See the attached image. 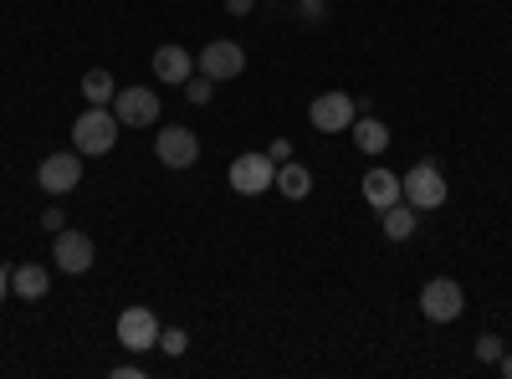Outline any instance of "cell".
Instances as JSON below:
<instances>
[{
  "instance_id": "cell-1",
  "label": "cell",
  "mask_w": 512,
  "mask_h": 379,
  "mask_svg": "<svg viewBox=\"0 0 512 379\" xmlns=\"http://www.w3.org/2000/svg\"><path fill=\"white\" fill-rule=\"evenodd\" d=\"M118 129H123V123L113 118V108H93L88 103V113H82L77 123H72V149L82 154V159H98V154H108L113 144H118Z\"/></svg>"
},
{
  "instance_id": "cell-2",
  "label": "cell",
  "mask_w": 512,
  "mask_h": 379,
  "mask_svg": "<svg viewBox=\"0 0 512 379\" xmlns=\"http://www.w3.org/2000/svg\"><path fill=\"white\" fill-rule=\"evenodd\" d=\"M226 180H231V190H236V195H262V190H272V185H277V159H272L267 149L236 154Z\"/></svg>"
},
{
  "instance_id": "cell-3",
  "label": "cell",
  "mask_w": 512,
  "mask_h": 379,
  "mask_svg": "<svg viewBox=\"0 0 512 379\" xmlns=\"http://www.w3.org/2000/svg\"><path fill=\"white\" fill-rule=\"evenodd\" d=\"M400 190H405V205H415V210H441L446 195H451L431 159H420L415 170H405V175H400Z\"/></svg>"
},
{
  "instance_id": "cell-4",
  "label": "cell",
  "mask_w": 512,
  "mask_h": 379,
  "mask_svg": "<svg viewBox=\"0 0 512 379\" xmlns=\"http://www.w3.org/2000/svg\"><path fill=\"white\" fill-rule=\"evenodd\" d=\"M461 308H466V292L456 277H431L420 287V313L431 323H451V318H461Z\"/></svg>"
},
{
  "instance_id": "cell-5",
  "label": "cell",
  "mask_w": 512,
  "mask_h": 379,
  "mask_svg": "<svg viewBox=\"0 0 512 379\" xmlns=\"http://www.w3.org/2000/svg\"><path fill=\"white\" fill-rule=\"evenodd\" d=\"M154 154L164 170H190V164L200 159V139L195 129H185V123H164L159 139H154Z\"/></svg>"
},
{
  "instance_id": "cell-6",
  "label": "cell",
  "mask_w": 512,
  "mask_h": 379,
  "mask_svg": "<svg viewBox=\"0 0 512 379\" xmlns=\"http://www.w3.org/2000/svg\"><path fill=\"white\" fill-rule=\"evenodd\" d=\"M308 118H313L318 134H349L354 118H359V108H354L349 93H318L313 108H308Z\"/></svg>"
},
{
  "instance_id": "cell-7",
  "label": "cell",
  "mask_w": 512,
  "mask_h": 379,
  "mask_svg": "<svg viewBox=\"0 0 512 379\" xmlns=\"http://www.w3.org/2000/svg\"><path fill=\"white\" fill-rule=\"evenodd\" d=\"M108 108L123 129H149V123H159V98L149 88H118Z\"/></svg>"
},
{
  "instance_id": "cell-8",
  "label": "cell",
  "mask_w": 512,
  "mask_h": 379,
  "mask_svg": "<svg viewBox=\"0 0 512 379\" xmlns=\"http://www.w3.org/2000/svg\"><path fill=\"white\" fill-rule=\"evenodd\" d=\"M77 180H82V154L77 149L47 154V159H41V170H36V185L47 195H67V190H77Z\"/></svg>"
},
{
  "instance_id": "cell-9",
  "label": "cell",
  "mask_w": 512,
  "mask_h": 379,
  "mask_svg": "<svg viewBox=\"0 0 512 379\" xmlns=\"http://www.w3.org/2000/svg\"><path fill=\"white\" fill-rule=\"evenodd\" d=\"M195 67L210 77V82H231L246 72V52L236 47V41H210V47L195 57Z\"/></svg>"
},
{
  "instance_id": "cell-10",
  "label": "cell",
  "mask_w": 512,
  "mask_h": 379,
  "mask_svg": "<svg viewBox=\"0 0 512 379\" xmlns=\"http://www.w3.org/2000/svg\"><path fill=\"white\" fill-rule=\"evenodd\" d=\"M118 344L128 354H144V349H159V318L149 308H128L118 318Z\"/></svg>"
},
{
  "instance_id": "cell-11",
  "label": "cell",
  "mask_w": 512,
  "mask_h": 379,
  "mask_svg": "<svg viewBox=\"0 0 512 379\" xmlns=\"http://www.w3.org/2000/svg\"><path fill=\"white\" fill-rule=\"evenodd\" d=\"M52 262L67 272V277H82L93 267V236H82V231H57V241H52Z\"/></svg>"
},
{
  "instance_id": "cell-12",
  "label": "cell",
  "mask_w": 512,
  "mask_h": 379,
  "mask_svg": "<svg viewBox=\"0 0 512 379\" xmlns=\"http://www.w3.org/2000/svg\"><path fill=\"white\" fill-rule=\"evenodd\" d=\"M154 77L169 82V88H185V82L195 77V57L180 47V41H164V47L154 52Z\"/></svg>"
},
{
  "instance_id": "cell-13",
  "label": "cell",
  "mask_w": 512,
  "mask_h": 379,
  "mask_svg": "<svg viewBox=\"0 0 512 379\" xmlns=\"http://www.w3.org/2000/svg\"><path fill=\"white\" fill-rule=\"evenodd\" d=\"M359 190H364V200H369L374 210H390L395 200H405V190H400V175H390L384 164H374V170L359 180Z\"/></svg>"
},
{
  "instance_id": "cell-14",
  "label": "cell",
  "mask_w": 512,
  "mask_h": 379,
  "mask_svg": "<svg viewBox=\"0 0 512 379\" xmlns=\"http://www.w3.org/2000/svg\"><path fill=\"white\" fill-rule=\"evenodd\" d=\"M47 287H52V272L41 267V262H26V267L11 272V292H16L21 303H41V298H47Z\"/></svg>"
},
{
  "instance_id": "cell-15",
  "label": "cell",
  "mask_w": 512,
  "mask_h": 379,
  "mask_svg": "<svg viewBox=\"0 0 512 379\" xmlns=\"http://www.w3.org/2000/svg\"><path fill=\"white\" fill-rule=\"evenodd\" d=\"M272 190H282L287 200H308L313 195V170L297 164V159H287V164H277V185Z\"/></svg>"
},
{
  "instance_id": "cell-16",
  "label": "cell",
  "mask_w": 512,
  "mask_h": 379,
  "mask_svg": "<svg viewBox=\"0 0 512 379\" xmlns=\"http://www.w3.org/2000/svg\"><path fill=\"white\" fill-rule=\"evenodd\" d=\"M415 221H420V210L405 205V200H395L390 210H379V226H384V236H390V241H410L415 236Z\"/></svg>"
},
{
  "instance_id": "cell-17",
  "label": "cell",
  "mask_w": 512,
  "mask_h": 379,
  "mask_svg": "<svg viewBox=\"0 0 512 379\" xmlns=\"http://www.w3.org/2000/svg\"><path fill=\"white\" fill-rule=\"evenodd\" d=\"M349 134H354V144H359L369 159H379L384 149H390V129H384L379 118H354V129H349Z\"/></svg>"
},
{
  "instance_id": "cell-18",
  "label": "cell",
  "mask_w": 512,
  "mask_h": 379,
  "mask_svg": "<svg viewBox=\"0 0 512 379\" xmlns=\"http://www.w3.org/2000/svg\"><path fill=\"white\" fill-rule=\"evenodd\" d=\"M113 93H118V82H113V72H108V67L82 72V98H88L93 108H108V103H113Z\"/></svg>"
},
{
  "instance_id": "cell-19",
  "label": "cell",
  "mask_w": 512,
  "mask_h": 379,
  "mask_svg": "<svg viewBox=\"0 0 512 379\" xmlns=\"http://www.w3.org/2000/svg\"><path fill=\"white\" fill-rule=\"evenodd\" d=\"M159 349H164L169 359H180V354L190 349V339H185V328H159Z\"/></svg>"
},
{
  "instance_id": "cell-20",
  "label": "cell",
  "mask_w": 512,
  "mask_h": 379,
  "mask_svg": "<svg viewBox=\"0 0 512 379\" xmlns=\"http://www.w3.org/2000/svg\"><path fill=\"white\" fill-rule=\"evenodd\" d=\"M210 93H216V82H210V77H205V72H200V77H190V82H185V98H190V103H210Z\"/></svg>"
},
{
  "instance_id": "cell-21",
  "label": "cell",
  "mask_w": 512,
  "mask_h": 379,
  "mask_svg": "<svg viewBox=\"0 0 512 379\" xmlns=\"http://www.w3.org/2000/svg\"><path fill=\"white\" fill-rule=\"evenodd\" d=\"M507 349H502V339H497V333H482V339H477V359L482 364H497Z\"/></svg>"
},
{
  "instance_id": "cell-22",
  "label": "cell",
  "mask_w": 512,
  "mask_h": 379,
  "mask_svg": "<svg viewBox=\"0 0 512 379\" xmlns=\"http://www.w3.org/2000/svg\"><path fill=\"white\" fill-rule=\"evenodd\" d=\"M41 226H47V231L57 236V231L67 226V216H62V210H57V205H47V210H41Z\"/></svg>"
},
{
  "instance_id": "cell-23",
  "label": "cell",
  "mask_w": 512,
  "mask_h": 379,
  "mask_svg": "<svg viewBox=\"0 0 512 379\" xmlns=\"http://www.w3.org/2000/svg\"><path fill=\"white\" fill-rule=\"evenodd\" d=\"M297 16H303V21H318V16H323V0H297Z\"/></svg>"
},
{
  "instance_id": "cell-24",
  "label": "cell",
  "mask_w": 512,
  "mask_h": 379,
  "mask_svg": "<svg viewBox=\"0 0 512 379\" xmlns=\"http://www.w3.org/2000/svg\"><path fill=\"white\" fill-rule=\"evenodd\" d=\"M226 11H231V16H251L256 0H226Z\"/></svg>"
},
{
  "instance_id": "cell-25",
  "label": "cell",
  "mask_w": 512,
  "mask_h": 379,
  "mask_svg": "<svg viewBox=\"0 0 512 379\" xmlns=\"http://www.w3.org/2000/svg\"><path fill=\"white\" fill-rule=\"evenodd\" d=\"M267 154H272V159H277V164H287V159H292V144H287V139H277V144H272V149H267Z\"/></svg>"
},
{
  "instance_id": "cell-26",
  "label": "cell",
  "mask_w": 512,
  "mask_h": 379,
  "mask_svg": "<svg viewBox=\"0 0 512 379\" xmlns=\"http://www.w3.org/2000/svg\"><path fill=\"white\" fill-rule=\"evenodd\" d=\"M6 298H11V272L0 267V303H6Z\"/></svg>"
},
{
  "instance_id": "cell-27",
  "label": "cell",
  "mask_w": 512,
  "mask_h": 379,
  "mask_svg": "<svg viewBox=\"0 0 512 379\" xmlns=\"http://www.w3.org/2000/svg\"><path fill=\"white\" fill-rule=\"evenodd\" d=\"M497 369H502V379H512V354H502V359H497Z\"/></svg>"
}]
</instances>
